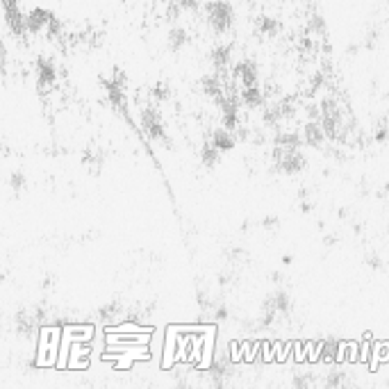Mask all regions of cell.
<instances>
[{"mask_svg":"<svg viewBox=\"0 0 389 389\" xmlns=\"http://www.w3.org/2000/svg\"><path fill=\"white\" fill-rule=\"evenodd\" d=\"M205 18H208V26L216 32V35H223L228 32L235 23V9L228 0H210L205 3Z\"/></svg>","mask_w":389,"mask_h":389,"instance_id":"1","label":"cell"},{"mask_svg":"<svg viewBox=\"0 0 389 389\" xmlns=\"http://www.w3.org/2000/svg\"><path fill=\"white\" fill-rule=\"evenodd\" d=\"M57 80V71L55 64L46 57H37V84H39V94H46L52 89V84Z\"/></svg>","mask_w":389,"mask_h":389,"instance_id":"2","label":"cell"},{"mask_svg":"<svg viewBox=\"0 0 389 389\" xmlns=\"http://www.w3.org/2000/svg\"><path fill=\"white\" fill-rule=\"evenodd\" d=\"M55 18V14L50 12V9H43V7H35L28 12V32L32 35H41V32H46V28L50 26V21Z\"/></svg>","mask_w":389,"mask_h":389,"instance_id":"3","label":"cell"},{"mask_svg":"<svg viewBox=\"0 0 389 389\" xmlns=\"http://www.w3.org/2000/svg\"><path fill=\"white\" fill-rule=\"evenodd\" d=\"M257 78H259V73H257V64L255 62H248L246 60V62H239L232 69V80L239 82L242 89H244V86H255L257 84Z\"/></svg>","mask_w":389,"mask_h":389,"instance_id":"4","label":"cell"},{"mask_svg":"<svg viewBox=\"0 0 389 389\" xmlns=\"http://www.w3.org/2000/svg\"><path fill=\"white\" fill-rule=\"evenodd\" d=\"M303 139H305V144L312 148H323L328 137H326V130H323L321 121H308L305 128H303Z\"/></svg>","mask_w":389,"mask_h":389,"instance_id":"5","label":"cell"},{"mask_svg":"<svg viewBox=\"0 0 389 389\" xmlns=\"http://www.w3.org/2000/svg\"><path fill=\"white\" fill-rule=\"evenodd\" d=\"M242 103L248 107V110H259V107H264V103H266L264 89L259 84L244 86V89H242Z\"/></svg>","mask_w":389,"mask_h":389,"instance_id":"6","label":"cell"},{"mask_svg":"<svg viewBox=\"0 0 389 389\" xmlns=\"http://www.w3.org/2000/svg\"><path fill=\"white\" fill-rule=\"evenodd\" d=\"M210 60H212V67H214L216 71L228 69V67H230V62H232V46H228V43H223V46L212 48Z\"/></svg>","mask_w":389,"mask_h":389,"instance_id":"7","label":"cell"},{"mask_svg":"<svg viewBox=\"0 0 389 389\" xmlns=\"http://www.w3.org/2000/svg\"><path fill=\"white\" fill-rule=\"evenodd\" d=\"M210 142L221 150V153H228V150H232L235 148V144H237V137L230 133L228 128H216L214 133H212V139Z\"/></svg>","mask_w":389,"mask_h":389,"instance_id":"8","label":"cell"},{"mask_svg":"<svg viewBox=\"0 0 389 389\" xmlns=\"http://www.w3.org/2000/svg\"><path fill=\"white\" fill-rule=\"evenodd\" d=\"M255 26H257L259 35H264V37H276V35H280V30H283L280 21H276L271 16H259Z\"/></svg>","mask_w":389,"mask_h":389,"instance_id":"9","label":"cell"},{"mask_svg":"<svg viewBox=\"0 0 389 389\" xmlns=\"http://www.w3.org/2000/svg\"><path fill=\"white\" fill-rule=\"evenodd\" d=\"M167 41H169V48L173 52H178L180 48H185L189 43V35H187V30H182V28H171Z\"/></svg>","mask_w":389,"mask_h":389,"instance_id":"10","label":"cell"},{"mask_svg":"<svg viewBox=\"0 0 389 389\" xmlns=\"http://www.w3.org/2000/svg\"><path fill=\"white\" fill-rule=\"evenodd\" d=\"M221 155V150L216 148L212 142L210 144H205L203 150H201V162H203V167H208V169H214L216 164H219V157Z\"/></svg>","mask_w":389,"mask_h":389,"instance_id":"11","label":"cell"},{"mask_svg":"<svg viewBox=\"0 0 389 389\" xmlns=\"http://www.w3.org/2000/svg\"><path fill=\"white\" fill-rule=\"evenodd\" d=\"M150 94H153V98H155L157 103H167V101L171 98V86H169L167 82H157Z\"/></svg>","mask_w":389,"mask_h":389,"instance_id":"12","label":"cell"},{"mask_svg":"<svg viewBox=\"0 0 389 389\" xmlns=\"http://www.w3.org/2000/svg\"><path fill=\"white\" fill-rule=\"evenodd\" d=\"M326 387H344V385H349V378H346V373L342 371H334L326 378V383H323Z\"/></svg>","mask_w":389,"mask_h":389,"instance_id":"13","label":"cell"},{"mask_svg":"<svg viewBox=\"0 0 389 389\" xmlns=\"http://www.w3.org/2000/svg\"><path fill=\"white\" fill-rule=\"evenodd\" d=\"M118 312H121V305H118V303H107V305L101 308V317L103 319H114Z\"/></svg>","mask_w":389,"mask_h":389,"instance_id":"14","label":"cell"},{"mask_svg":"<svg viewBox=\"0 0 389 389\" xmlns=\"http://www.w3.org/2000/svg\"><path fill=\"white\" fill-rule=\"evenodd\" d=\"M376 142L378 144H385L387 142V139H389V123H387V118H383V123L380 125H378V130H376Z\"/></svg>","mask_w":389,"mask_h":389,"instance_id":"15","label":"cell"},{"mask_svg":"<svg viewBox=\"0 0 389 389\" xmlns=\"http://www.w3.org/2000/svg\"><path fill=\"white\" fill-rule=\"evenodd\" d=\"M9 185H12L14 191H23L26 189V176L21 171L12 173V180H9Z\"/></svg>","mask_w":389,"mask_h":389,"instance_id":"16","label":"cell"},{"mask_svg":"<svg viewBox=\"0 0 389 389\" xmlns=\"http://www.w3.org/2000/svg\"><path fill=\"white\" fill-rule=\"evenodd\" d=\"M262 225H264V228H278L280 221L276 219V216H266V219L262 221Z\"/></svg>","mask_w":389,"mask_h":389,"instance_id":"17","label":"cell"},{"mask_svg":"<svg viewBox=\"0 0 389 389\" xmlns=\"http://www.w3.org/2000/svg\"><path fill=\"white\" fill-rule=\"evenodd\" d=\"M214 317L219 319V321H225V319H228V310H225L223 305H221V308H216V310H214Z\"/></svg>","mask_w":389,"mask_h":389,"instance_id":"18","label":"cell"}]
</instances>
